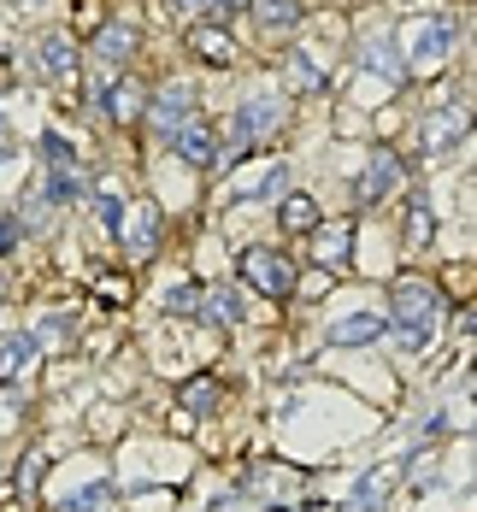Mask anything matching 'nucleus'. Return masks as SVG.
<instances>
[{
	"instance_id": "nucleus-1",
	"label": "nucleus",
	"mask_w": 477,
	"mask_h": 512,
	"mask_svg": "<svg viewBox=\"0 0 477 512\" xmlns=\"http://www.w3.org/2000/svg\"><path fill=\"white\" fill-rule=\"evenodd\" d=\"M436 318H442V295L430 283H401L395 289V318H389V336L401 342V354H424L436 342Z\"/></svg>"
},
{
	"instance_id": "nucleus-2",
	"label": "nucleus",
	"mask_w": 477,
	"mask_h": 512,
	"mask_svg": "<svg viewBox=\"0 0 477 512\" xmlns=\"http://www.w3.org/2000/svg\"><path fill=\"white\" fill-rule=\"evenodd\" d=\"M283 124V95L277 89H260V95H248V101L236 106V118H230V159H242L254 142H260L265 130H277Z\"/></svg>"
},
{
	"instance_id": "nucleus-3",
	"label": "nucleus",
	"mask_w": 477,
	"mask_h": 512,
	"mask_svg": "<svg viewBox=\"0 0 477 512\" xmlns=\"http://www.w3.org/2000/svg\"><path fill=\"white\" fill-rule=\"evenodd\" d=\"M401 42H407L401 65H419V71H430V65H442V59L454 53V42H460V24H454V18H413V24L401 30Z\"/></svg>"
},
{
	"instance_id": "nucleus-4",
	"label": "nucleus",
	"mask_w": 477,
	"mask_h": 512,
	"mask_svg": "<svg viewBox=\"0 0 477 512\" xmlns=\"http://www.w3.org/2000/svg\"><path fill=\"white\" fill-rule=\"evenodd\" d=\"M236 271L248 277V289H260L271 301H289V295H295V265L277 254V248H242Z\"/></svg>"
},
{
	"instance_id": "nucleus-5",
	"label": "nucleus",
	"mask_w": 477,
	"mask_h": 512,
	"mask_svg": "<svg viewBox=\"0 0 477 512\" xmlns=\"http://www.w3.org/2000/svg\"><path fill=\"white\" fill-rule=\"evenodd\" d=\"M466 142V101H448L442 112H430L419 124V148L424 154H454Z\"/></svg>"
},
{
	"instance_id": "nucleus-6",
	"label": "nucleus",
	"mask_w": 477,
	"mask_h": 512,
	"mask_svg": "<svg viewBox=\"0 0 477 512\" xmlns=\"http://www.w3.org/2000/svg\"><path fill=\"white\" fill-rule=\"evenodd\" d=\"M360 71H366V83H377V89H395L407 65H401V53H395L389 36H366L360 42Z\"/></svg>"
},
{
	"instance_id": "nucleus-7",
	"label": "nucleus",
	"mask_w": 477,
	"mask_h": 512,
	"mask_svg": "<svg viewBox=\"0 0 477 512\" xmlns=\"http://www.w3.org/2000/svg\"><path fill=\"white\" fill-rule=\"evenodd\" d=\"M395 183H401V154L377 142V148H371V159H366V177H360V201L377 206L383 195H395Z\"/></svg>"
},
{
	"instance_id": "nucleus-8",
	"label": "nucleus",
	"mask_w": 477,
	"mask_h": 512,
	"mask_svg": "<svg viewBox=\"0 0 477 512\" xmlns=\"http://www.w3.org/2000/svg\"><path fill=\"white\" fill-rule=\"evenodd\" d=\"M383 336H389V318L383 312H348L342 324L324 330L330 348H366V342H383Z\"/></svg>"
},
{
	"instance_id": "nucleus-9",
	"label": "nucleus",
	"mask_w": 477,
	"mask_h": 512,
	"mask_svg": "<svg viewBox=\"0 0 477 512\" xmlns=\"http://www.w3.org/2000/svg\"><path fill=\"white\" fill-rule=\"evenodd\" d=\"M407 465L413 460H401V465H377V471H366L360 483H354V501H348V512H377L383 501H389V489L407 477Z\"/></svg>"
},
{
	"instance_id": "nucleus-10",
	"label": "nucleus",
	"mask_w": 477,
	"mask_h": 512,
	"mask_svg": "<svg viewBox=\"0 0 477 512\" xmlns=\"http://www.w3.org/2000/svg\"><path fill=\"white\" fill-rule=\"evenodd\" d=\"M118 236H124V248H130V254L136 259H148L159 248V206H130V212H124V224H118Z\"/></svg>"
},
{
	"instance_id": "nucleus-11",
	"label": "nucleus",
	"mask_w": 477,
	"mask_h": 512,
	"mask_svg": "<svg viewBox=\"0 0 477 512\" xmlns=\"http://www.w3.org/2000/svg\"><path fill=\"white\" fill-rule=\"evenodd\" d=\"M189 106H195V89L165 83V89H159V101L148 106V124H154L159 136H171V130H183V124H189Z\"/></svg>"
},
{
	"instance_id": "nucleus-12",
	"label": "nucleus",
	"mask_w": 477,
	"mask_h": 512,
	"mask_svg": "<svg viewBox=\"0 0 477 512\" xmlns=\"http://www.w3.org/2000/svg\"><path fill=\"white\" fill-rule=\"evenodd\" d=\"M171 148H177V159H189V165H218V154H224V142H218L212 124H183V130H171Z\"/></svg>"
},
{
	"instance_id": "nucleus-13",
	"label": "nucleus",
	"mask_w": 477,
	"mask_h": 512,
	"mask_svg": "<svg viewBox=\"0 0 477 512\" xmlns=\"http://www.w3.org/2000/svg\"><path fill=\"white\" fill-rule=\"evenodd\" d=\"M136 48H142V30L124 24V18L106 24L101 36H95V59H101V65H124V59H136Z\"/></svg>"
},
{
	"instance_id": "nucleus-14",
	"label": "nucleus",
	"mask_w": 477,
	"mask_h": 512,
	"mask_svg": "<svg viewBox=\"0 0 477 512\" xmlns=\"http://www.w3.org/2000/svg\"><path fill=\"white\" fill-rule=\"evenodd\" d=\"M106 106V118L112 124H136L142 112H148V101H142V83H112V89H95Z\"/></svg>"
},
{
	"instance_id": "nucleus-15",
	"label": "nucleus",
	"mask_w": 477,
	"mask_h": 512,
	"mask_svg": "<svg viewBox=\"0 0 477 512\" xmlns=\"http://www.w3.org/2000/svg\"><path fill=\"white\" fill-rule=\"evenodd\" d=\"M201 318L207 324H242V295L230 289V283H218V289H201Z\"/></svg>"
},
{
	"instance_id": "nucleus-16",
	"label": "nucleus",
	"mask_w": 477,
	"mask_h": 512,
	"mask_svg": "<svg viewBox=\"0 0 477 512\" xmlns=\"http://www.w3.org/2000/svg\"><path fill=\"white\" fill-rule=\"evenodd\" d=\"M260 30H295L301 24V0H248Z\"/></svg>"
},
{
	"instance_id": "nucleus-17",
	"label": "nucleus",
	"mask_w": 477,
	"mask_h": 512,
	"mask_svg": "<svg viewBox=\"0 0 477 512\" xmlns=\"http://www.w3.org/2000/svg\"><path fill=\"white\" fill-rule=\"evenodd\" d=\"M189 42H195V53H201L207 65H230V59H236V42H230V36H224L218 24H201V30H195Z\"/></svg>"
},
{
	"instance_id": "nucleus-18",
	"label": "nucleus",
	"mask_w": 477,
	"mask_h": 512,
	"mask_svg": "<svg viewBox=\"0 0 477 512\" xmlns=\"http://www.w3.org/2000/svg\"><path fill=\"white\" fill-rule=\"evenodd\" d=\"M36 59H42V71H48V77H71V65H77V48H71L65 36H48V42L36 48Z\"/></svg>"
},
{
	"instance_id": "nucleus-19",
	"label": "nucleus",
	"mask_w": 477,
	"mask_h": 512,
	"mask_svg": "<svg viewBox=\"0 0 477 512\" xmlns=\"http://www.w3.org/2000/svg\"><path fill=\"white\" fill-rule=\"evenodd\" d=\"M348 248H354V230H348V224H324V230H318V259H324V265H342Z\"/></svg>"
},
{
	"instance_id": "nucleus-20",
	"label": "nucleus",
	"mask_w": 477,
	"mask_h": 512,
	"mask_svg": "<svg viewBox=\"0 0 477 512\" xmlns=\"http://www.w3.org/2000/svg\"><path fill=\"white\" fill-rule=\"evenodd\" d=\"M30 354H36V342H30V336H0V383H6V377H18V371L30 365Z\"/></svg>"
},
{
	"instance_id": "nucleus-21",
	"label": "nucleus",
	"mask_w": 477,
	"mask_h": 512,
	"mask_svg": "<svg viewBox=\"0 0 477 512\" xmlns=\"http://www.w3.org/2000/svg\"><path fill=\"white\" fill-rule=\"evenodd\" d=\"M283 195H289V165H271L260 183H254V189H242L236 201H283Z\"/></svg>"
},
{
	"instance_id": "nucleus-22",
	"label": "nucleus",
	"mask_w": 477,
	"mask_h": 512,
	"mask_svg": "<svg viewBox=\"0 0 477 512\" xmlns=\"http://www.w3.org/2000/svg\"><path fill=\"white\" fill-rule=\"evenodd\" d=\"M112 507V483H89V489H77V495H71V501H59V512H106Z\"/></svg>"
},
{
	"instance_id": "nucleus-23",
	"label": "nucleus",
	"mask_w": 477,
	"mask_h": 512,
	"mask_svg": "<svg viewBox=\"0 0 477 512\" xmlns=\"http://www.w3.org/2000/svg\"><path fill=\"white\" fill-rule=\"evenodd\" d=\"M71 336H77V318H71V312H59V318H42V324L30 330V342H36V348H53V342H71Z\"/></svg>"
},
{
	"instance_id": "nucleus-24",
	"label": "nucleus",
	"mask_w": 477,
	"mask_h": 512,
	"mask_svg": "<svg viewBox=\"0 0 477 512\" xmlns=\"http://www.w3.org/2000/svg\"><path fill=\"white\" fill-rule=\"evenodd\" d=\"M283 71H289V83H295V89H324L318 65H313V59H307L301 48H289V53H283Z\"/></svg>"
},
{
	"instance_id": "nucleus-25",
	"label": "nucleus",
	"mask_w": 477,
	"mask_h": 512,
	"mask_svg": "<svg viewBox=\"0 0 477 512\" xmlns=\"http://www.w3.org/2000/svg\"><path fill=\"white\" fill-rule=\"evenodd\" d=\"M212 407H218V383H212V377H201V383H189V389H183V412L207 418Z\"/></svg>"
},
{
	"instance_id": "nucleus-26",
	"label": "nucleus",
	"mask_w": 477,
	"mask_h": 512,
	"mask_svg": "<svg viewBox=\"0 0 477 512\" xmlns=\"http://www.w3.org/2000/svg\"><path fill=\"white\" fill-rule=\"evenodd\" d=\"M165 312H171V318H195V312H201V283H177V289L165 295Z\"/></svg>"
},
{
	"instance_id": "nucleus-27",
	"label": "nucleus",
	"mask_w": 477,
	"mask_h": 512,
	"mask_svg": "<svg viewBox=\"0 0 477 512\" xmlns=\"http://www.w3.org/2000/svg\"><path fill=\"white\" fill-rule=\"evenodd\" d=\"M436 236V218H430V201H413V212H407V242L413 248H424Z\"/></svg>"
},
{
	"instance_id": "nucleus-28",
	"label": "nucleus",
	"mask_w": 477,
	"mask_h": 512,
	"mask_svg": "<svg viewBox=\"0 0 477 512\" xmlns=\"http://www.w3.org/2000/svg\"><path fill=\"white\" fill-rule=\"evenodd\" d=\"M42 159H48V171H71V165H77V148L48 130V136H42Z\"/></svg>"
},
{
	"instance_id": "nucleus-29",
	"label": "nucleus",
	"mask_w": 477,
	"mask_h": 512,
	"mask_svg": "<svg viewBox=\"0 0 477 512\" xmlns=\"http://www.w3.org/2000/svg\"><path fill=\"white\" fill-rule=\"evenodd\" d=\"M313 218H318V206L307 201V195H289V201H283V224H289V230H313Z\"/></svg>"
},
{
	"instance_id": "nucleus-30",
	"label": "nucleus",
	"mask_w": 477,
	"mask_h": 512,
	"mask_svg": "<svg viewBox=\"0 0 477 512\" xmlns=\"http://www.w3.org/2000/svg\"><path fill=\"white\" fill-rule=\"evenodd\" d=\"M95 218H101L106 230H118V224H124V195H118V189H101V195H95Z\"/></svg>"
},
{
	"instance_id": "nucleus-31",
	"label": "nucleus",
	"mask_w": 477,
	"mask_h": 512,
	"mask_svg": "<svg viewBox=\"0 0 477 512\" xmlns=\"http://www.w3.org/2000/svg\"><path fill=\"white\" fill-rule=\"evenodd\" d=\"M48 201H77V171H48Z\"/></svg>"
},
{
	"instance_id": "nucleus-32",
	"label": "nucleus",
	"mask_w": 477,
	"mask_h": 512,
	"mask_svg": "<svg viewBox=\"0 0 477 512\" xmlns=\"http://www.w3.org/2000/svg\"><path fill=\"white\" fill-rule=\"evenodd\" d=\"M18 242H24V218L12 212V218H0V254H12Z\"/></svg>"
},
{
	"instance_id": "nucleus-33",
	"label": "nucleus",
	"mask_w": 477,
	"mask_h": 512,
	"mask_svg": "<svg viewBox=\"0 0 477 512\" xmlns=\"http://www.w3.org/2000/svg\"><path fill=\"white\" fill-rule=\"evenodd\" d=\"M207 6H212V18H218V24H230V18H236L248 0H207Z\"/></svg>"
},
{
	"instance_id": "nucleus-34",
	"label": "nucleus",
	"mask_w": 477,
	"mask_h": 512,
	"mask_svg": "<svg viewBox=\"0 0 477 512\" xmlns=\"http://www.w3.org/2000/svg\"><path fill=\"white\" fill-rule=\"evenodd\" d=\"M171 6H177V12H201L207 0H171Z\"/></svg>"
},
{
	"instance_id": "nucleus-35",
	"label": "nucleus",
	"mask_w": 477,
	"mask_h": 512,
	"mask_svg": "<svg viewBox=\"0 0 477 512\" xmlns=\"http://www.w3.org/2000/svg\"><path fill=\"white\" fill-rule=\"evenodd\" d=\"M24 6H30V0H24Z\"/></svg>"
}]
</instances>
